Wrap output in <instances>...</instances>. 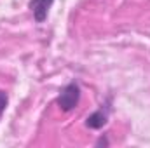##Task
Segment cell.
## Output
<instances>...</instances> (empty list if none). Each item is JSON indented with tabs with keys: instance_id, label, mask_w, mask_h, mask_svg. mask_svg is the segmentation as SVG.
<instances>
[{
	"instance_id": "1",
	"label": "cell",
	"mask_w": 150,
	"mask_h": 148,
	"mask_svg": "<svg viewBox=\"0 0 150 148\" xmlns=\"http://www.w3.org/2000/svg\"><path fill=\"white\" fill-rule=\"evenodd\" d=\"M79 101H80V85L77 80L68 82L56 98V103L61 111H72L74 108H77Z\"/></svg>"
},
{
	"instance_id": "2",
	"label": "cell",
	"mask_w": 150,
	"mask_h": 148,
	"mask_svg": "<svg viewBox=\"0 0 150 148\" xmlns=\"http://www.w3.org/2000/svg\"><path fill=\"white\" fill-rule=\"evenodd\" d=\"M108 113H110V99H108L107 105H101V108H98L91 115H87L86 127H89V129H101L108 122Z\"/></svg>"
},
{
	"instance_id": "3",
	"label": "cell",
	"mask_w": 150,
	"mask_h": 148,
	"mask_svg": "<svg viewBox=\"0 0 150 148\" xmlns=\"http://www.w3.org/2000/svg\"><path fill=\"white\" fill-rule=\"evenodd\" d=\"M54 4V0H30V11L33 14V19L35 23H44L47 19V14H49V9L51 5Z\"/></svg>"
},
{
	"instance_id": "4",
	"label": "cell",
	"mask_w": 150,
	"mask_h": 148,
	"mask_svg": "<svg viewBox=\"0 0 150 148\" xmlns=\"http://www.w3.org/2000/svg\"><path fill=\"white\" fill-rule=\"evenodd\" d=\"M7 103H9V96H7V92L0 91V118H2L4 111H5V108H7Z\"/></svg>"
},
{
	"instance_id": "5",
	"label": "cell",
	"mask_w": 150,
	"mask_h": 148,
	"mask_svg": "<svg viewBox=\"0 0 150 148\" xmlns=\"http://www.w3.org/2000/svg\"><path fill=\"white\" fill-rule=\"evenodd\" d=\"M110 145V141L107 140V136H101L98 141H96V147H108Z\"/></svg>"
}]
</instances>
